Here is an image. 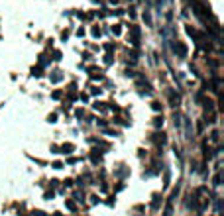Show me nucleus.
<instances>
[{"label":"nucleus","mask_w":224,"mask_h":216,"mask_svg":"<svg viewBox=\"0 0 224 216\" xmlns=\"http://www.w3.org/2000/svg\"><path fill=\"white\" fill-rule=\"evenodd\" d=\"M73 151V144H65L63 145V153H71Z\"/></svg>","instance_id":"obj_1"},{"label":"nucleus","mask_w":224,"mask_h":216,"mask_svg":"<svg viewBox=\"0 0 224 216\" xmlns=\"http://www.w3.org/2000/svg\"><path fill=\"white\" fill-rule=\"evenodd\" d=\"M33 216H45V214H43L41 210H35V212H33Z\"/></svg>","instance_id":"obj_2"}]
</instances>
